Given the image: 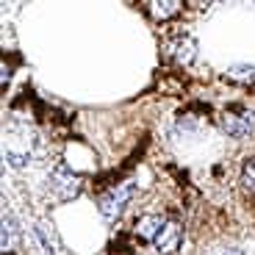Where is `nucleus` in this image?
Segmentation results:
<instances>
[{"mask_svg": "<svg viewBox=\"0 0 255 255\" xmlns=\"http://www.w3.org/2000/svg\"><path fill=\"white\" fill-rule=\"evenodd\" d=\"M17 242H19V225H17L11 211L3 208V233H0V250H3V255L14 253Z\"/></svg>", "mask_w": 255, "mask_h": 255, "instance_id": "7", "label": "nucleus"}, {"mask_svg": "<svg viewBox=\"0 0 255 255\" xmlns=\"http://www.w3.org/2000/svg\"><path fill=\"white\" fill-rule=\"evenodd\" d=\"M164 222H166V217H161V214H144V217L136 219L133 233L141 242H155V236H158V230L164 228Z\"/></svg>", "mask_w": 255, "mask_h": 255, "instance_id": "6", "label": "nucleus"}, {"mask_svg": "<svg viewBox=\"0 0 255 255\" xmlns=\"http://www.w3.org/2000/svg\"><path fill=\"white\" fill-rule=\"evenodd\" d=\"M133 194H136L133 180H122V183L111 186V189L100 197V205H97V208H100V214H103V219H106V222L120 219L122 214H125L128 203L133 200Z\"/></svg>", "mask_w": 255, "mask_h": 255, "instance_id": "3", "label": "nucleus"}, {"mask_svg": "<svg viewBox=\"0 0 255 255\" xmlns=\"http://www.w3.org/2000/svg\"><path fill=\"white\" fill-rule=\"evenodd\" d=\"M180 242H183V228H180V222L166 219L164 228H161L158 236H155L153 247H155V253H161V255H172L180 250Z\"/></svg>", "mask_w": 255, "mask_h": 255, "instance_id": "5", "label": "nucleus"}, {"mask_svg": "<svg viewBox=\"0 0 255 255\" xmlns=\"http://www.w3.org/2000/svg\"><path fill=\"white\" fill-rule=\"evenodd\" d=\"M242 186L247 191H255V158H247V164H244V169H242Z\"/></svg>", "mask_w": 255, "mask_h": 255, "instance_id": "11", "label": "nucleus"}, {"mask_svg": "<svg viewBox=\"0 0 255 255\" xmlns=\"http://www.w3.org/2000/svg\"><path fill=\"white\" fill-rule=\"evenodd\" d=\"M47 189H50V194L58 203H70V200H75L78 194H81L83 180H81V175L72 172L64 161H56V166H53L50 175H47Z\"/></svg>", "mask_w": 255, "mask_h": 255, "instance_id": "2", "label": "nucleus"}, {"mask_svg": "<svg viewBox=\"0 0 255 255\" xmlns=\"http://www.w3.org/2000/svg\"><path fill=\"white\" fill-rule=\"evenodd\" d=\"M219 128H222L230 139H247L255 130V111L233 106V109H228L219 117Z\"/></svg>", "mask_w": 255, "mask_h": 255, "instance_id": "4", "label": "nucleus"}, {"mask_svg": "<svg viewBox=\"0 0 255 255\" xmlns=\"http://www.w3.org/2000/svg\"><path fill=\"white\" fill-rule=\"evenodd\" d=\"M169 53H172V58L178 64H191L194 56H197V42L191 36H178L172 45H169Z\"/></svg>", "mask_w": 255, "mask_h": 255, "instance_id": "8", "label": "nucleus"}, {"mask_svg": "<svg viewBox=\"0 0 255 255\" xmlns=\"http://www.w3.org/2000/svg\"><path fill=\"white\" fill-rule=\"evenodd\" d=\"M228 78H233V81H255V67L253 64H233V67H228Z\"/></svg>", "mask_w": 255, "mask_h": 255, "instance_id": "10", "label": "nucleus"}, {"mask_svg": "<svg viewBox=\"0 0 255 255\" xmlns=\"http://www.w3.org/2000/svg\"><path fill=\"white\" fill-rule=\"evenodd\" d=\"M222 255H242V250H236V247H233V250H225Z\"/></svg>", "mask_w": 255, "mask_h": 255, "instance_id": "12", "label": "nucleus"}, {"mask_svg": "<svg viewBox=\"0 0 255 255\" xmlns=\"http://www.w3.org/2000/svg\"><path fill=\"white\" fill-rule=\"evenodd\" d=\"M180 0H153V3H147V8H150V14H153L155 19H169L175 17V14L180 11Z\"/></svg>", "mask_w": 255, "mask_h": 255, "instance_id": "9", "label": "nucleus"}, {"mask_svg": "<svg viewBox=\"0 0 255 255\" xmlns=\"http://www.w3.org/2000/svg\"><path fill=\"white\" fill-rule=\"evenodd\" d=\"M33 153H36V133L28 125H8L6 139H3V155L14 169L31 164Z\"/></svg>", "mask_w": 255, "mask_h": 255, "instance_id": "1", "label": "nucleus"}]
</instances>
